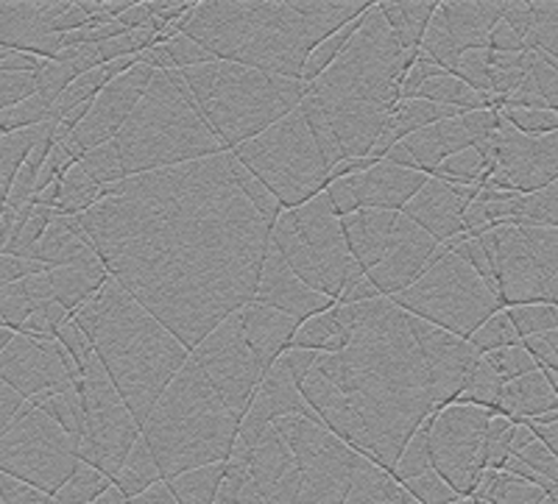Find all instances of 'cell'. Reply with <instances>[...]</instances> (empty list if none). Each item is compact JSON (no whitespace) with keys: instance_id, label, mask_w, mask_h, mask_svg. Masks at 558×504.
Instances as JSON below:
<instances>
[{"instance_id":"obj_26","label":"cell","mask_w":558,"mask_h":504,"mask_svg":"<svg viewBox=\"0 0 558 504\" xmlns=\"http://www.w3.org/2000/svg\"><path fill=\"white\" fill-rule=\"evenodd\" d=\"M502 12H506V3H475V0L441 3L447 28H450L452 39H456L463 53L486 51L488 37H492L495 26L502 20Z\"/></svg>"},{"instance_id":"obj_34","label":"cell","mask_w":558,"mask_h":504,"mask_svg":"<svg viewBox=\"0 0 558 504\" xmlns=\"http://www.w3.org/2000/svg\"><path fill=\"white\" fill-rule=\"evenodd\" d=\"M495 173V164H488L486 159L477 153V148H466V151L456 153V157L445 159V162L438 164L433 179H441V182L450 184H481L486 187L488 176Z\"/></svg>"},{"instance_id":"obj_20","label":"cell","mask_w":558,"mask_h":504,"mask_svg":"<svg viewBox=\"0 0 558 504\" xmlns=\"http://www.w3.org/2000/svg\"><path fill=\"white\" fill-rule=\"evenodd\" d=\"M347 248L363 273L375 271L391 248L400 243L405 229V214L383 212V209H357L355 214L341 218Z\"/></svg>"},{"instance_id":"obj_6","label":"cell","mask_w":558,"mask_h":504,"mask_svg":"<svg viewBox=\"0 0 558 504\" xmlns=\"http://www.w3.org/2000/svg\"><path fill=\"white\" fill-rule=\"evenodd\" d=\"M241 421L196 362L187 359L143 427V441L168 482L196 468L227 463L241 435Z\"/></svg>"},{"instance_id":"obj_4","label":"cell","mask_w":558,"mask_h":504,"mask_svg":"<svg viewBox=\"0 0 558 504\" xmlns=\"http://www.w3.org/2000/svg\"><path fill=\"white\" fill-rule=\"evenodd\" d=\"M408 76L405 51L377 3L357 20L355 37L324 76L307 84V95L336 134L343 159H366L375 151L388 118L400 103Z\"/></svg>"},{"instance_id":"obj_48","label":"cell","mask_w":558,"mask_h":504,"mask_svg":"<svg viewBox=\"0 0 558 504\" xmlns=\"http://www.w3.org/2000/svg\"><path fill=\"white\" fill-rule=\"evenodd\" d=\"M488 51L492 53H527L531 48H527V42H522L520 37H517L511 28L506 26V23H497L495 32H492V37H488Z\"/></svg>"},{"instance_id":"obj_17","label":"cell","mask_w":558,"mask_h":504,"mask_svg":"<svg viewBox=\"0 0 558 504\" xmlns=\"http://www.w3.org/2000/svg\"><path fill=\"white\" fill-rule=\"evenodd\" d=\"M411 318V332L422 354H425L427 371H430L436 413L445 410L466 391V382H470L472 371L481 362V354L475 352L470 341H461L456 334L433 327V323L422 321V318Z\"/></svg>"},{"instance_id":"obj_36","label":"cell","mask_w":558,"mask_h":504,"mask_svg":"<svg viewBox=\"0 0 558 504\" xmlns=\"http://www.w3.org/2000/svg\"><path fill=\"white\" fill-rule=\"evenodd\" d=\"M109 488H112V482H109L101 471H96L93 466H84L82 463V466L76 468V474L59 488V493L53 499H57L59 504H96Z\"/></svg>"},{"instance_id":"obj_25","label":"cell","mask_w":558,"mask_h":504,"mask_svg":"<svg viewBox=\"0 0 558 504\" xmlns=\"http://www.w3.org/2000/svg\"><path fill=\"white\" fill-rule=\"evenodd\" d=\"M400 146L405 148L408 157L413 159V168H416V171L433 176L438 164L475 146V139H472L470 132L463 128L461 118H452L411 134V137L402 139Z\"/></svg>"},{"instance_id":"obj_38","label":"cell","mask_w":558,"mask_h":504,"mask_svg":"<svg viewBox=\"0 0 558 504\" xmlns=\"http://www.w3.org/2000/svg\"><path fill=\"white\" fill-rule=\"evenodd\" d=\"M470 343L475 346V352L481 354V357L483 354L500 352V348L520 346V334H517L514 323H511V318H508V309H502V312L488 318V321L472 334Z\"/></svg>"},{"instance_id":"obj_49","label":"cell","mask_w":558,"mask_h":504,"mask_svg":"<svg viewBox=\"0 0 558 504\" xmlns=\"http://www.w3.org/2000/svg\"><path fill=\"white\" fill-rule=\"evenodd\" d=\"M372 298H380V291H377L375 284L368 282V276H363L361 282L352 284V287L338 298V304L347 307V304H363V302H372Z\"/></svg>"},{"instance_id":"obj_27","label":"cell","mask_w":558,"mask_h":504,"mask_svg":"<svg viewBox=\"0 0 558 504\" xmlns=\"http://www.w3.org/2000/svg\"><path fill=\"white\" fill-rule=\"evenodd\" d=\"M293 468H296V457H293V452L288 448V443L282 441L277 427H271L266 435L257 441V446H252V466H248L252 482L257 485V491L266 496V493L274 491Z\"/></svg>"},{"instance_id":"obj_35","label":"cell","mask_w":558,"mask_h":504,"mask_svg":"<svg viewBox=\"0 0 558 504\" xmlns=\"http://www.w3.org/2000/svg\"><path fill=\"white\" fill-rule=\"evenodd\" d=\"M430 427H433V416L427 418L422 427H418V432L411 438V443H408L405 452H402V457L397 460V466H393L391 477L397 479L400 485L402 482H408V479H416V477H422V474L433 471Z\"/></svg>"},{"instance_id":"obj_42","label":"cell","mask_w":558,"mask_h":504,"mask_svg":"<svg viewBox=\"0 0 558 504\" xmlns=\"http://www.w3.org/2000/svg\"><path fill=\"white\" fill-rule=\"evenodd\" d=\"M229 157H232V153H229ZM232 176H235L238 187H241L243 193H246L248 201H252L254 207H257V212H260L263 218H266V221L274 226V223H277L279 214L286 212V207H282V204H279L277 198L271 196V193H268L266 184L257 182V179H254L252 173H248L246 168H243V164L238 162L235 157H232Z\"/></svg>"},{"instance_id":"obj_37","label":"cell","mask_w":558,"mask_h":504,"mask_svg":"<svg viewBox=\"0 0 558 504\" xmlns=\"http://www.w3.org/2000/svg\"><path fill=\"white\" fill-rule=\"evenodd\" d=\"M341 332L343 329H341V321H338V304H336V307L322 312V316L307 318V321L296 329V334H293L291 348H305V352L322 354L324 348H327V343H330L332 337H338Z\"/></svg>"},{"instance_id":"obj_41","label":"cell","mask_w":558,"mask_h":504,"mask_svg":"<svg viewBox=\"0 0 558 504\" xmlns=\"http://www.w3.org/2000/svg\"><path fill=\"white\" fill-rule=\"evenodd\" d=\"M78 164H82L84 173H87V176L93 179L98 187H104V184H118L126 179L121 157H118V148H114L112 139H109V143H104V146H98V148H93V151L84 153V157L78 159Z\"/></svg>"},{"instance_id":"obj_39","label":"cell","mask_w":558,"mask_h":504,"mask_svg":"<svg viewBox=\"0 0 558 504\" xmlns=\"http://www.w3.org/2000/svg\"><path fill=\"white\" fill-rule=\"evenodd\" d=\"M355 32H357V20L355 23H349V26H343L338 34H332L330 39H324L316 51L311 53V59H307L305 73H302V84H313L318 76H324V73L338 62V57L347 51L349 39L355 37Z\"/></svg>"},{"instance_id":"obj_33","label":"cell","mask_w":558,"mask_h":504,"mask_svg":"<svg viewBox=\"0 0 558 504\" xmlns=\"http://www.w3.org/2000/svg\"><path fill=\"white\" fill-rule=\"evenodd\" d=\"M418 53L427 59V62H433L436 67L447 70L452 76V70H456L458 59L463 57V51L458 48V42L452 39L450 28H447V20L445 14H441V7H438V12L433 14L430 26H427L425 32V39H422V45H418Z\"/></svg>"},{"instance_id":"obj_40","label":"cell","mask_w":558,"mask_h":504,"mask_svg":"<svg viewBox=\"0 0 558 504\" xmlns=\"http://www.w3.org/2000/svg\"><path fill=\"white\" fill-rule=\"evenodd\" d=\"M45 416H51L59 427L68 432L70 438H76L82 443L84 438V410H82V396L76 393V388L59 393V396L48 398V402L39 407Z\"/></svg>"},{"instance_id":"obj_19","label":"cell","mask_w":558,"mask_h":504,"mask_svg":"<svg viewBox=\"0 0 558 504\" xmlns=\"http://www.w3.org/2000/svg\"><path fill=\"white\" fill-rule=\"evenodd\" d=\"M438 248L441 246H438L430 234L422 232L416 223L405 218V229H402L400 243L391 248V254L383 259L375 271L366 273L368 282L375 284L377 291H380V296H400L402 291H408V287L427 271V266L433 262Z\"/></svg>"},{"instance_id":"obj_45","label":"cell","mask_w":558,"mask_h":504,"mask_svg":"<svg viewBox=\"0 0 558 504\" xmlns=\"http://www.w3.org/2000/svg\"><path fill=\"white\" fill-rule=\"evenodd\" d=\"M166 45H168V51H171V59L173 64H177V70H193V67H202V64L216 62V57H213L207 48H202L196 39L187 37V34H179V37H173L171 42Z\"/></svg>"},{"instance_id":"obj_2","label":"cell","mask_w":558,"mask_h":504,"mask_svg":"<svg viewBox=\"0 0 558 504\" xmlns=\"http://www.w3.org/2000/svg\"><path fill=\"white\" fill-rule=\"evenodd\" d=\"M347 348L318 354L316 371L343 393V443L393 471L418 427L436 413L430 371L411 332V318L391 298L338 304Z\"/></svg>"},{"instance_id":"obj_24","label":"cell","mask_w":558,"mask_h":504,"mask_svg":"<svg viewBox=\"0 0 558 504\" xmlns=\"http://www.w3.org/2000/svg\"><path fill=\"white\" fill-rule=\"evenodd\" d=\"M288 416H305L318 421L316 413L307 407L305 396H302L299 385L293 382L291 373H288V368L277 359L266 371V377H263L260 388H257V393L252 398V407H248V413L243 418L257 423H277L279 418Z\"/></svg>"},{"instance_id":"obj_3","label":"cell","mask_w":558,"mask_h":504,"mask_svg":"<svg viewBox=\"0 0 558 504\" xmlns=\"http://www.w3.org/2000/svg\"><path fill=\"white\" fill-rule=\"evenodd\" d=\"M372 7L363 0H207L182 20V34L218 62L302 82L318 45Z\"/></svg>"},{"instance_id":"obj_47","label":"cell","mask_w":558,"mask_h":504,"mask_svg":"<svg viewBox=\"0 0 558 504\" xmlns=\"http://www.w3.org/2000/svg\"><path fill=\"white\" fill-rule=\"evenodd\" d=\"M279 362L288 368V373L293 377V382H296V385H302V382L311 377L313 368H316L318 352H305V348H288V352L279 357Z\"/></svg>"},{"instance_id":"obj_10","label":"cell","mask_w":558,"mask_h":504,"mask_svg":"<svg viewBox=\"0 0 558 504\" xmlns=\"http://www.w3.org/2000/svg\"><path fill=\"white\" fill-rule=\"evenodd\" d=\"M252 173L257 182L268 187L274 198L286 209H296L327 189L330 164L322 148L313 139L307 120L299 109L282 118L277 126L248 139L235 151H229Z\"/></svg>"},{"instance_id":"obj_13","label":"cell","mask_w":558,"mask_h":504,"mask_svg":"<svg viewBox=\"0 0 558 504\" xmlns=\"http://www.w3.org/2000/svg\"><path fill=\"white\" fill-rule=\"evenodd\" d=\"M73 388L82 396L84 410V438L78 446V457L84 466H93L109 482H114L126 457L132 454L134 443L143 435V429L123 404L121 393L114 391L112 379L98 357L84 366L82 379Z\"/></svg>"},{"instance_id":"obj_7","label":"cell","mask_w":558,"mask_h":504,"mask_svg":"<svg viewBox=\"0 0 558 504\" xmlns=\"http://www.w3.org/2000/svg\"><path fill=\"white\" fill-rule=\"evenodd\" d=\"M112 143L126 179L227 153L179 70L154 76Z\"/></svg>"},{"instance_id":"obj_28","label":"cell","mask_w":558,"mask_h":504,"mask_svg":"<svg viewBox=\"0 0 558 504\" xmlns=\"http://www.w3.org/2000/svg\"><path fill=\"white\" fill-rule=\"evenodd\" d=\"M438 7L441 3H430V0H405V3H388L386 0V3H377V9L391 26V32L397 34L405 53L418 51V45L425 39V32Z\"/></svg>"},{"instance_id":"obj_51","label":"cell","mask_w":558,"mask_h":504,"mask_svg":"<svg viewBox=\"0 0 558 504\" xmlns=\"http://www.w3.org/2000/svg\"><path fill=\"white\" fill-rule=\"evenodd\" d=\"M129 504H179L177 499H173L171 488H168V482L162 479V482H157L154 488H148L146 493H140V496L129 499Z\"/></svg>"},{"instance_id":"obj_5","label":"cell","mask_w":558,"mask_h":504,"mask_svg":"<svg viewBox=\"0 0 558 504\" xmlns=\"http://www.w3.org/2000/svg\"><path fill=\"white\" fill-rule=\"evenodd\" d=\"M73 321L89 337L134 421L140 429L146 427L173 377L191 359V352L114 279L78 309Z\"/></svg>"},{"instance_id":"obj_23","label":"cell","mask_w":558,"mask_h":504,"mask_svg":"<svg viewBox=\"0 0 558 504\" xmlns=\"http://www.w3.org/2000/svg\"><path fill=\"white\" fill-rule=\"evenodd\" d=\"M238 318H241V327L243 334H246L248 346L257 354V359H260V366L266 368V371L288 352V348H291L293 334L302 327V321H296V318L282 316L277 309L263 307V304L257 302L246 304V307L238 312Z\"/></svg>"},{"instance_id":"obj_15","label":"cell","mask_w":558,"mask_h":504,"mask_svg":"<svg viewBox=\"0 0 558 504\" xmlns=\"http://www.w3.org/2000/svg\"><path fill=\"white\" fill-rule=\"evenodd\" d=\"M191 359L229 410L238 418L246 416L254 393L266 377V368L248 346L238 312L227 318L216 332L207 334L191 352Z\"/></svg>"},{"instance_id":"obj_46","label":"cell","mask_w":558,"mask_h":504,"mask_svg":"<svg viewBox=\"0 0 558 504\" xmlns=\"http://www.w3.org/2000/svg\"><path fill=\"white\" fill-rule=\"evenodd\" d=\"M327 198H330L332 204V212L338 214V218H349V214H355L357 209H361V204H357L355 198V189H352V184H349V179H336V182H327Z\"/></svg>"},{"instance_id":"obj_12","label":"cell","mask_w":558,"mask_h":504,"mask_svg":"<svg viewBox=\"0 0 558 504\" xmlns=\"http://www.w3.org/2000/svg\"><path fill=\"white\" fill-rule=\"evenodd\" d=\"M78 446L82 443L70 438L51 416L26 402L12 429L0 435V474L57 496L59 488L82 466Z\"/></svg>"},{"instance_id":"obj_22","label":"cell","mask_w":558,"mask_h":504,"mask_svg":"<svg viewBox=\"0 0 558 504\" xmlns=\"http://www.w3.org/2000/svg\"><path fill=\"white\" fill-rule=\"evenodd\" d=\"M427 173L397 168L391 162H377L366 173L349 176L361 209H383V212H402L413 201L418 189L427 184Z\"/></svg>"},{"instance_id":"obj_14","label":"cell","mask_w":558,"mask_h":504,"mask_svg":"<svg viewBox=\"0 0 558 504\" xmlns=\"http://www.w3.org/2000/svg\"><path fill=\"white\" fill-rule=\"evenodd\" d=\"M492 413L472 404H450L433 413V471L461 499L472 496L486 471V429Z\"/></svg>"},{"instance_id":"obj_9","label":"cell","mask_w":558,"mask_h":504,"mask_svg":"<svg viewBox=\"0 0 558 504\" xmlns=\"http://www.w3.org/2000/svg\"><path fill=\"white\" fill-rule=\"evenodd\" d=\"M271 248L311 291L336 304L352 284L366 276L349 254L341 218L332 212L327 193L279 214L271 229Z\"/></svg>"},{"instance_id":"obj_11","label":"cell","mask_w":558,"mask_h":504,"mask_svg":"<svg viewBox=\"0 0 558 504\" xmlns=\"http://www.w3.org/2000/svg\"><path fill=\"white\" fill-rule=\"evenodd\" d=\"M402 312L470 341L492 316L502 312L497 296L458 254L441 246L427 271L391 298Z\"/></svg>"},{"instance_id":"obj_44","label":"cell","mask_w":558,"mask_h":504,"mask_svg":"<svg viewBox=\"0 0 558 504\" xmlns=\"http://www.w3.org/2000/svg\"><path fill=\"white\" fill-rule=\"evenodd\" d=\"M402 488H405L418 504H452L461 499L436 471H427L416 479H408V482H402Z\"/></svg>"},{"instance_id":"obj_43","label":"cell","mask_w":558,"mask_h":504,"mask_svg":"<svg viewBox=\"0 0 558 504\" xmlns=\"http://www.w3.org/2000/svg\"><path fill=\"white\" fill-rule=\"evenodd\" d=\"M483 359L488 362V368L502 379V382H514V379L525 377V373L539 371V366L533 362L531 354L525 352V346H511V348H500V352H492V354H483Z\"/></svg>"},{"instance_id":"obj_30","label":"cell","mask_w":558,"mask_h":504,"mask_svg":"<svg viewBox=\"0 0 558 504\" xmlns=\"http://www.w3.org/2000/svg\"><path fill=\"white\" fill-rule=\"evenodd\" d=\"M416 98L430 103H441V107L461 109V112H477V109H492V95H483L472 89L470 84L461 82L458 76H438L422 84Z\"/></svg>"},{"instance_id":"obj_21","label":"cell","mask_w":558,"mask_h":504,"mask_svg":"<svg viewBox=\"0 0 558 504\" xmlns=\"http://www.w3.org/2000/svg\"><path fill=\"white\" fill-rule=\"evenodd\" d=\"M470 204L463 201L456 184L441 182V179H427V184L418 189L413 201L402 209L408 221L416 223L422 232L430 234L438 246L452 243L463 232V212Z\"/></svg>"},{"instance_id":"obj_1","label":"cell","mask_w":558,"mask_h":504,"mask_svg":"<svg viewBox=\"0 0 558 504\" xmlns=\"http://www.w3.org/2000/svg\"><path fill=\"white\" fill-rule=\"evenodd\" d=\"M78 218L109 279L187 352L254 302L271 251L229 153L104 184Z\"/></svg>"},{"instance_id":"obj_32","label":"cell","mask_w":558,"mask_h":504,"mask_svg":"<svg viewBox=\"0 0 558 504\" xmlns=\"http://www.w3.org/2000/svg\"><path fill=\"white\" fill-rule=\"evenodd\" d=\"M223 474H227L223 471V463L196 468V471H187L177 479H168V488H171L173 499L179 504H216Z\"/></svg>"},{"instance_id":"obj_18","label":"cell","mask_w":558,"mask_h":504,"mask_svg":"<svg viewBox=\"0 0 558 504\" xmlns=\"http://www.w3.org/2000/svg\"><path fill=\"white\" fill-rule=\"evenodd\" d=\"M254 302L263 304V307H271L282 316H291L296 321L305 323L307 318L322 316L327 309L336 307V302L322 293L311 291L296 273L288 268V262L279 257L277 251H268L266 266H263L260 284H257V293H254Z\"/></svg>"},{"instance_id":"obj_8","label":"cell","mask_w":558,"mask_h":504,"mask_svg":"<svg viewBox=\"0 0 558 504\" xmlns=\"http://www.w3.org/2000/svg\"><path fill=\"white\" fill-rule=\"evenodd\" d=\"M179 73L227 153L277 126L307 95V84L218 59Z\"/></svg>"},{"instance_id":"obj_29","label":"cell","mask_w":558,"mask_h":504,"mask_svg":"<svg viewBox=\"0 0 558 504\" xmlns=\"http://www.w3.org/2000/svg\"><path fill=\"white\" fill-rule=\"evenodd\" d=\"M48 282H51L53 302L68 309L70 316H76L84 304L98 296L109 276L107 273H89L84 268H51Z\"/></svg>"},{"instance_id":"obj_52","label":"cell","mask_w":558,"mask_h":504,"mask_svg":"<svg viewBox=\"0 0 558 504\" xmlns=\"http://www.w3.org/2000/svg\"><path fill=\"white\" fill-rule=\"evenodd\" d=\"M452 504H477V502L472 496H466V499H458V502H452Z\"/></svg>"},{"instance_id":"obj_16","label":"cell","mask_w":558,"mask_h":504,"mask_svg":"<svg viewBox=\"0 0 558 504\" xmlns=\"http://www.w3.org/2000/svg\"><path fill=\"white\" fill-rule=\"evenodd\" d=\"M154 76H157V70L137 62L129 73H123L121 78L109 82L107 87L98 93L96 101H93L87 118H84L82 123H78L76 132L70 134L62 143L70 151V157L78 162L87 151H93V148L104 146V143L118 137V132L126 126V120L132 118L137 103L143 101V95H146Z\"/></svg>"},{"instance_id":"obj_31","label":"cell","mask_w":558,"mask_h":504,"mask_svg":"<svg viewBox=\"0 0 558 504\" xmlns=\"http://www.w3.org/2000/svg\"><path fill=\"white\" fill-rule=\"evenodd\" d=\"M157 482H162V474H159V466L157 460H154L151 448H148V443L140 435V441L134 443L132 454L126 457V463H123L121 474L114 477L112 485L126 499H134L140 496V493H146L148 488L157 485Z\"/></svg>"},{"instance_id":"obj_50","label":"cell","mask_w":558,"mask_h":504,"mask_svg":"<svg viewBox=\"0 0 558 504\" xmlns=\"http://www.w3.org/2000/svg\"><path fill=\"white\" fill-rule=\"evenodd\" d=\"M151 20L154 17H151V12H148L146 3H134L126 14H121V17H118V23H121L126 32H140V28L151 26Z\"/></svg>"}]
</instances>
